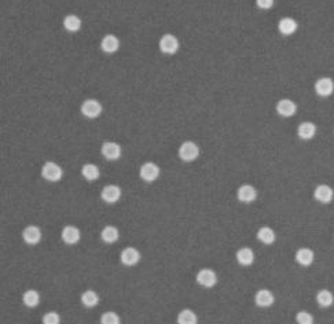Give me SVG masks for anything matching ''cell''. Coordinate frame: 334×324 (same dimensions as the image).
Returning a JSON list of instances; mask_svg holds the SVG:
<instances>
[{"mask_svg": "<svg viewBox=\"0 0 334 324\" xmlns=\"http://www.w3.org/2000/svg\"><path fill=\"white\" fill-rule=\"evenodd\" d=\"M61 238H62V240H63L66 245H76V243L80 242L81 232L80 230H79L77 227H74V225H66V227H63V230H62Z\"/></svg>", "mask_w": 334, "mask_h": 324, "instance_id": "obj_10", "label": "cell"}, {"mask_svg": "<svg viewBox=\"0 0 334 324\" xmlns=\"http://www.w3.org/2000/svg\"><path fill=\"white\" fill-rule=\"evenodd\" d=\"M24 305L28 308H36L40 302V294L36 290H27L22 297Z\"/></svg>", "mask_w": 334, "mask_h": 324, "instance_id": "obj_28", "label": "cell"}, {"mask_svg": "<svg viewBox=\"0 0 334 324\" xmlns=\"http://www.w3.org/2000/svg\"><path fill=\"white\" fill-rule=\"evenodd\" d=\"M200 157V147L195 145L194 142H184L179 147V158L184 162H193Z\"/></svg>", "mask_w": 334, "mask_h": 324, "instance_id": "obj_1", "label": "cell"}, {"mask_svg": "<svg viewBox=\"0 0 334 324\" xmlns=\"http://www.w3.org/2000/svg\"><path fill=\"white\" fill-rule=\"evenodd\" d=\"M315 92L322 98H328L334 92V81L330 77H321L315 83Z\"/></svg>", "mask_w": 334, "mask_h": 324, "instance_id": "obj_8", "label": "cell"}, {"mask_svg": "<svg viewBox=\"0 0 334 324\" xmlns=\"http://www.w3.org/2000/svg\"><path fill=\"white\" fill-rule=\"evenodd\" d=\"M22 239H24V242L28 243V245H37L41 240L40 228L36 227V225H28V227H25L24 232H22Z\"/></svg>", "mask_w": 334, "mask_h": 324, "instance_id": "obj_12", "label": "cell"}, {"mask_svg": "<svg viewBox=\"0 0 334 324\" xmlns=\"http://www.w3.org/2000/svg\"><path fill=\"white\" fill-rule=\"evenodd\" d=\"M179 46H181L179 39L175 34L167 33L160 39V50L164 54H168V55H174V54L178 53Z\"/></svg>", "mask_w": 334, "mask_h": 324, "instance_id": "obj_6", "label": "cell"}, {"mask_svg": "<svg viewBox=\"0 0 334 324\" xmlns=\"http://www.w3.org/2000/svg\"><path fill=\"white\" fill-rule=\"evenodd\" d=\"M61 323V316L57 312H47L43 316V324H60Z\"/></svg>", "mask_w": 334, "mask_h": 324, "instance_id": "obj_32", "label": "cell"}, {"mask_svg": "<svg viewBox=\"0 0 334 324\" xmlns=\"http://www.w3.org/2000/svg\"><path fill=\"white\" fill-rule=\"evenodd\" d=\"M195 280H197V283L200 286H202V287H205V289H212V287H214L216 283H217V275H216V272H214L213 269L204 268V269H201V271L197 273Z\"/></svg>", "mask_w": 334, "mask_h": 324, "instance_id": "obj_4", "label": "cell"}, {"mask_svg": "<svg viewBox=\"0 0 334 324\" xmlns=\"http://www.w3.org/2000/svg\"><path fill=\"white\" fill-rule=\"evenodd\" d=\"M100 324H121V319L116 312H105L100 316Z\"/></svg>", "mask_w": 334, "mask_h": 324, "instance_id": "obj_30", "label": "cell"}, {"mask_svg": "<svg viewBox=\"0 0 334 324\" xmlns=\"http://www.w3.org/2000/svg\"><path fill=\"white\" fill-rule=\"evenodd\" d=\"M275 0H256V4L261 10H270L274 6Z\"/></svg>", "mask_w": 334, "mask_h": 324, "instance_id": "obj_33", "label": "cell"}, {"mask_svg": "<svg viewBox=\"0 0 334 324\" xmlns=\"http://www.w3.org/2000/svg\"><path fill=\"white\" fill-rule=\"evenodd\" d=\"M254 302L260 308H270L273 306L275 302V295L273 291L267 290V289H261L256 293L254 295Z\"/></svg>", "mask_w": 334, "mask_h": 324, "instance_id": "obj_13", "label": "cell"}, {"mask_svg": "<svg viewBox=\"0 0 334 324\" xmlns=\"http://www.w3.org/2000/svg\"><path fill=\"white\" fill-rule=\"evenodd\" d=\"M297 28H299L297 21L293 20V18H290V17L282 18V20L279 21V24H278V30H279L283 36H292V34H294L296 33V30H297Z\"/></svg>", "mask_w": 334, "mask_h": 324, "instance_id": "obj_18", "label": "cell"}, {"mask_svg": "<svg viewBox=\"0 0 334 324\" xmlns=\"http://www.w3.org/2000/svg\"><path fill=\"white\" fill-rule=\"evenodd\" d=\"M276 112L282 117H292L297 112V105L290 99H281L276 103Z\"/></svg>", "mask_w": 334, "mask_h": 324, "instance_id": "obj_17", "label": "cell"}, {"mask_svg": "<svg viewBox=\"0 0 334 324\" xmlns=\"http://www.w3.org/2000/svg\"><path fill=\"white\" fill-rule=\"evenodd\" d=\"M120 48V40L114 34H106L100 41V50L106 54H114Z\"/></svg>", "mask_w": 334, "mask_h": 324, "instance_id": "obj_16", "label": "cell"}, {"mask_svg": "<svg viewBox=\"0 0 334 324\" xmlns=\"http://www.w3.org/2000/svg\"><path fill=\"white\" fill-rule=\"evenodd\" d=\"M139 176L146 183H153L160 177V168L154 162H145L139 169Z\"/></svg>", "mask_w": 334, "mask_h": 324, "instance_id": "obj_5", "label": "cell"}, {"mask_svg": "<svg viewBox=\"0 0 334 324\" xmlns=\"http://www.w3.org/2000/svg\"><path fill=\"white\" fill-rule=\"evenodd\" d=\"M296 322L297 324H314V316L307 311H300L296 315Z\"/></svg>", "mask_w": 334, "mask_h": 324, "instance_id": "obj_31", "label": "cell"}, {"mask_svg": "<svg viewBox=\"0 0 334 324\" xmlns=\"http://www.w3.org/2000/svg\"><path fill=\"white\" fill-rule=\"evenodd\" d=\"M314 197L321 204H330L334 198L333 188L328 184H319L315 188Z\"/></svg>", "mask_w": 334, "mask_h": 324, "instance_id": "obj_14", "label": "cell"}, {"mask_svg": "<svg viewBox=\"0 0 334 324\" xmlns=\"http://www.w3.org/2000/svg\"><path fill=\"white\" fill-rule=\"evenodd\" d=\"M63 27H65L67 32H73L74 33V32L80 30L81 18L79 15H76V14H69L63 20Z\"/></svg>", "mask_w": 334, "mask_h": 324, "instance_id": "obj_25", "label": "cell"}, {"mask_svg": "<svg viewBox=\"0 0 334 324\" xmlns=\"http://www.w3.org/2000/svg\"><path fill=\"white\" fill-rule=\"evenodd\" d=\"M237 261L242 266H249L254 263V253L250 247H241L237 252Z\"/></svg>", "mask_w": 334, "mask_h": 324, "instance_id": "obj_21", "label": "cell"}, {"mask_svg": "<svg viewBox=\"0 0 334 324\" xmlns=\"http://www.w3.org/2000/svg\"><path fill=\"white\" fill-rule=\"evenodd\" d=\"M178 324H198V318L191 309H183L178 315Z\"/></svg>", "mask_w": 334, "mask_h": 324, "instance_id": "obj_29", "label": "cell"}, {"mask_svg": "<svg viewBox=\"0 0 334 324\" xmlns=\"http://www.w3.org/2000/svg\"><path fill=\"white\" fill-rule=\"evenodd\" d=\"M102 155L109 161H117L121 157V146L116 142H105L100 147Z\"/></svg>", "mask_w": 334, "mask_h": 324, "instance_id": "obj_7", "label": "cell"}, {"mask_svg": "<svg viewBox=\"0 0 334 324\" xmlns=\"http://www.w3.org/2000/svg\"><path fill=\"white\" fill-rule=\"evenodd\" d=\"M257 239L260 240L261 243L264 245H273L276 239L275 231L270 227H261L260 230L257 231Z\"/></svg>", "mask_w": 334, "mask_h": 324, "instance_id": "obj_23", "label": "cell"}, {"mask_svg": "<svg viewBox=\"0 0 334 324\" xmlns=\"http://www.w3.org/2000/svg\"><path fill=\"white\" fill-rule=\"evenodd\" d=\"M100 197L106 204H116L121 198V188L116 184L106 185L100 192Z\"/></svg>", "mask_w": 334, "mask_h": 324, "instance_id": "obj_11", "label": "cell"}, {"mask_svg": "<svg viewBox=\"0 0 334 324\" xmlns=\"http://www.w3.org/2000/svg\"><path fill=\"white\" fill-rule=\"evenodd\" d=\"M100 238H102V240H103L105 243L112 245V243H116V242L119 240V238H120V232H119V230H117L116 227H113V225H106V227L102 230V232H100Z\"/></svg>", "mask_w": 334, "mask_h": 324, "instance_id": "obj_22", "label": "cell"}, {"mask_svg": "<svg viewBox=\"0 0 334 324\" xmlns=\"http://www.w3.org/2000/svg\"><path fill=\"white\" fill-rule=\"evenodd\" d=\"M81 304L86 308H95L99 304V295L94 290H87L81 294Z\"/></svg>", "mask_w": 334, "mask_h": 324, "instance_id": "obj_27", "label": "cell"}, {"mask_svg": "<svg viewBox=\"0 0 334 324\" xmlns=\"http://www.w3.org/2000/svg\"><path fill=\"white\" fill-rule=\"evenodd\" d=\"M316 302L321 308H329L332 306L334 302V295L333 293L328 289H323V290L318 291L316 294Z\"/></svg>", "mask_w": 334, "mask_h": 324, "instance_id": "obj_24", "label": "cell"}, {"mask_svg": "<svg viewBox=\"0 0 334 324\" xmlns=\"http://www.w3.org/2000/svg\"><path fill=\"white\" fill-rule=\"evenodd\" d=\"M237 198L240 199L241 202H243V204H252L257 198V191H256L253 185L243 184L238 188Z\"/></svg>", "mask_w": 334, "mask_h": 324, "instance_id": "obj_15", "label": "cell"}, {"mask_svg": "<svg viewBox=\"0 0 334 324\" xmlns=\"http://www.w3.org/2000/svg\"><path fill=\"white\" fill-rule=\"evenodd\" d=\"M41 176L43 179H46L47 181H60L63 176V169L61 168L58 164L55 162H46L43 168H41Z\"/></svg>", "mask_w": 334, "mask_h": 324, "instance_id": "obj_2", "label": "cell"}, {"mask_svg": "<svg viewBox=\"0 0 334 324\" xmlns=\"http://www.w3.org/2000/svg\"><path fill=\"white\" fill-rule=\"evenodd\" d=\"M315 260V253L308 249V247H301L296 252V261L297 264H300L301 266H309L312 265Z\"/></svg>", "mask_w": 334, "mask_h": 324, "instance_id": "obj_19", "label": "cell"}, {"mask_svg": "<svg viewBox=\"0 0 334 324\" xmlns=\"http://www.w3.org/2000/svg\"><path fill=\"white\" fill-rule=\"evenodd\" d=\"M297 135L303 140H311L316 135V125L314 122H309V121L301 122L297 128Z\"/></svg>", "mask_w": 334, "mask_h": 324, "instance_id": "obj_20", "label": "cell"}, {"mask_svg": "<svg viewBox=\"0 0 334 324\" xmlns=\"http://www.w3.org/2000/svg\"><path fill=\"white\" fill-rule=\"evenodd\" d=\"M102 112H103V107L100 105L99 100L87 99L81 105V113L87 118H98Z\"/></svg>", "mask_w": 334, "mask_h": 324, "instance_id": "obj_3", "label": "cell"}, {"mask_svg": "<svg viewBox=\"0 0 334 324\" xmlns=\"http://www.w3.org/2000/svg\"><path fill=\"white\" fill-rule=\"evenodd\" d=\"M81 175L88 181H95V180L99 179L100 176L99 168L94 165V164H86V165L81 168Z\"/></svg>", "mask_w": 334, "mask_h": 324, "instance_id": "obj_26", "label": "cell"}, {"mask_svg": "<svg viewBox=\"0 0 334 324\" xmlns=\"http://www.w3.org/2000/svg\"><path fill=\"white\" fill-rule=\"evenodd\" d=\"M120 260L122 265H125V266H135V265L141 261V253L138 252V249L129 246V247H125L121 252Z\"/></svg>", "mask_w": 334, "mask_h": 324, "instance_id": "obj_9", "label": "cell"}]
</instances>
